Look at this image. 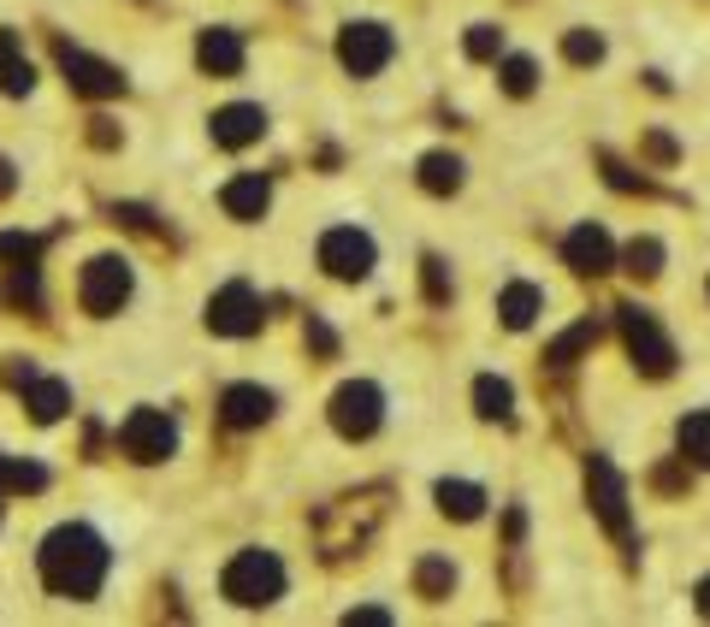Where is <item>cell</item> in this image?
<instances>
[{"label":"cell","instance_id":"obj_38","mask_svg":"<svg viewBox=\"0 0 710 627\" xmlns=\"http://www.w3.org/2000/svg\"><path fill=\"white\" fill-rule=\"evenodd\" d=\"M12 189H18V172H12V160L0 155V196H12Z\"/></svg>","mask_w":710,"mask_h":627},{"label":"cell","instance_id":"obj_20","mask_svg":"<svg viewBox=\"0 0 710 627\" xmlns=\"http://www.w3.org/2000/svg\"><path fill=\"white\" fill-rule=\"evenodd\" d=\"M30 84H36V65L24 60L18 36L0 30V89H7V95H30Z\"/></svg>","mask_w":710,"mask_h":627},{"label":"cell","instance_id":"obj_39","mask_svg":"<svg viewBox=\"0 0 710 627\" xmlns=\"http://www.w3.org/2000/svg\"><path fill=\"white\" fill-rule=\"evenodd\" d=\"M699 616H710V575L699 580Z\"/></svg>","mask_w":710,"mask_h":627},{"label":"cell","instance_id":"obj_36","mask_svg":"<svg viewBox=\"0 0 710 627\" xmlns=\"http://www.w3.org/2000/svg\"><path fill=\"white\" fill-rule=\"evenodd\" d=\"M308 344H314L320 356H332V349H338V337H332V325H326V320H314V314H308Z\"/></svg>","mask_w":710,"mask_h":627},{"label":"cell","instance_id":"obj_19","mask_svg":"<svg viewBox=\"0 0 710 627\" xmlns=\"http://www.w3.org/2000/svg\"><path fill=\"white\" fill-rule=\"evenodd\" d=\"M24 408H30V420H60L65 408H72V385H65V379H42L36 373L30 385H24Z\"/></svg>","mask_w":710,"mask_h":627},{"label":"cell","instance_id":"obj_16","mask_svg":"<svg viewBox=\"0 0 710 627\" xmlns=\"http://www.w3.org/2000/svg\"><path fill=\"white\" fill-rule=\"evenodd\" d=\"M539 308H545V291H539V284H527V279L503 284V296H498V320L509 325V332H527V325L539 320Z\"/></svg>","mask_w":710,"mask_h":627},{"label":"cell","instance_id":"obj_13","mask_svg":"<svg viewBox=\"0 0 710 627\" xmlns=\"http://www.w3.org/2000/svg\"><path fill=\"white\" fill-rule=\"evenodd\" d=\"M562 255H569V267L586 272V279H598V272L615 267V243H610L605 225H574L569 243H562Z\"/></svg>","mask_w":710,"mask_h":627},{"label":"cell","instance_id":"obj_18","mask_svg":"<svg viewBox=\"0 0 710 627\" xmlns=\"http://www.w3.org/2000/svg\"><path fill=\"white\" fill-rule=\"evenodd\" d=\"M225 213H232V220H261L266 213V201H273V189H266V179L261 172H244V179H232L225 184Z\"/></svg>","mask_w":710,"mask_h":627},{"label":"cell","instance_id":"obj_15","mask_svg":"<svg viewBox=\"0 0 710 627\" xmlns=\"http://www.w3.org/2000/svg\"><path fill=\"white\" fill-rule=\"evenodd\" d=\"M220 415H225V427H261L266 415H273V391H261V385H232L220 397Z\"/></svg>","mask_w":710,"mask_h":627},{"label":"cell","instance_id":"obj_9","mask_svg":"<svg viewBox=\"0 0 710 627\" xmlns=\"http://www.w3.org/2000/svg\"><path fill=\"white\" fill-rule=\"evenodd\" d=\"M586 497H593L598 521H605L615 539H627V485H622V474L610 468V456L586 462Z\"/></svg>","mask_w":710,"mask_h":627},{"label":"cell","instance_id":"obj_17","mask_svg":"<svg viewBox=\"0 0 710 627\" xmlns=\"http://www.w3.org/2000/svg\"><path fill=\"white\" fill-rule=\"evenodd\" d=\"M196 60H202V72H213V77H237L244 72V42H237L232 30H202Z\"/></svg>","mask_w":710,"mask_h":627},{"label":"cell","instance_id":"obj_28","mask_svg":"<svg viewBox=\"0 0 710 627\" xmlns=\"http://www.w3.org/2000/svg\"><path fill=\"white\" fill-rule=\"evenodd\" d=\"M7 296H12V303H30V308H42V279H36V261H18V267H12V279H7Z\"/></svg>","mask_w":710,"mask_h":627},{"label":"cell","instance_id":"obj_27","mask_svg":"<svg viewBox=\"0 0 710 627\" xmlns=\"http://www.w3.org/2000/svg\"><path fill=\"white\" fill-rule=\"evenodd\" d=\"M48 485V468H36V462H12L0 456V492H42Z\"/></svg>","mask_w":710,"mask_h":627},{"label":"cell","instance_id":"obj_37","mask_svg":"<svg viewBox=\"0 0 710 627\" xmlns=\"http://www.w3.org/2000/svg\"><path fill=\"white\" fill-rule=\"evenodd\" d=\"M646 155H651V160H663V167H669V160H675V143H669L663 131H651V136H646Z\"/></svg>","mask_w":710,"mask_h":627},{"label":"cell","instance_id":"obj_24","mask_svg":"<svg viewBox=\"0 0 710 627\" xmlns=\"http://www.w3.org/2000/svg\"><path fill=\"white\" fill-rule=\"evenodd\" d=\"M675 444H681V456H693L699 468H710V408H693V415L681 420Z\"/></svg>","mask_w":710,"mask_h":627},{"label":"cell","instance_id":"obj_8","mask_svg":"<svg viewBox=\"0 0 710 627\" xmlns=\"http://www.w3.org/2000/svg\"><path fill=\"white\" fill-rule=\"evenodd\" d=\"M320 267H326L332 279H368L373 272V237L356 225H332L326 237H320Z\"/></svg>","mask_w":710,"mask_h":627},{"label":"cell","instance_id":"obj_33","mask_svg":"<svg viewBox=\"0 0 710 627\" xmlns=\"http://www.w3.org/2000/svg\"><path fill=\"white\" fill-rule=\"evenodd\" d=\"M0 255H7L12 267H18V261H36V255H42V237H24V231H7V237H0Z\"/></svg>","mask_w":710,"mask_h":627},{"label":"cell","instance_id":"obj_12","mask_svg":"<svg viewBox=\"0 0 710 627\" xmlns=\"http://www.w3.org/2000/svg\"><path fill=\"white\" fill-rule=\"evenodd\" d=\"M332 521H344L350 533L338 539V556H350L361 551L373 533H379V521H385V492H368V497H344L338 509H332Z\"/></svg>","mask_w":710,"mask_h":627},{"label":"cell","instance_id":"obj_6","mask_svg":"<svg viewBox=\"0 0 710 627\" xmlns=\"http://www.w3.org/2000/svg\"><path fill=\"white\" fill-rule=\"evenodd\" d=\"M379 415H385V397L368 379H350V385H338V397H332V427H338L344 439H373V432H379Z\"/></svg>","mask_w":710,"mask_h":627},{"label":"cell","instance_id":"obj_30","mask_svg":"<svg viewBox=\"0 0 710 627\" xmlns=\"http://www.w3.org/2000/svg\"><path fill=\"white\" fill-rule=\"evenodd\" d=\"M562 53H569L574 65H598V60H605V36H593V30H569Z\"/></svg>","mask_w":710,"mask_h":627},{"label":"cell","instance_id":"obj_25","mask_svg":"<svg viewBox=\"0 0 710 627\" xmlns=\"http://www.w3.org/2000/svg\"><path fill=\"white\" fill-rule=\"evenodd\" d=\"M593 344H598V320H574L569 332H562L557 344L545 349V361H551V367H574V356H581V349H593Z\"/></svg>","mask_w":710,"mask_h":627},{"label":"cell","instance_id":"obj_2","mask_svg":"<svg viewBox=\"0 0 710 627\" xmlns=\"http://www.w3.org/2000/svg\"><path fill=\"white\" fill-rule=\"evenodd\" d=\"M225 598L232 604H273V598H285V563H278L273 551H237L232 568H225Z\"/></svg>","mask_w":710,"mask_h":627},{"label":"cell","instance_id":"obj_29","mask_svg":"<svg viewBox=\"0 0 710 627\" xmlns=\"http://www.w3.org/2000/svg\"><path fill=\"white\" fill-rule=\"evenodd\" d=\"M627 272H639V279L663 272V243L658 237H634V243H627Z\"/></svg>","mask_w":710,"mask_h":627},{"label":"cell","instance_id":"obj_10","mask_svg":"<svg viewBox=\"0 0 710 627\" xmlns=\"http://www.w3.org/2000/svg\"><path fill=\"white\" fill-rule=\"evenodd\" d=\"M397 53V42H391V30L385 24H350V30L338 36V60L350 65L356 77H373L385 60Z\"/></svg>","mask_w":710,"mask_h":627},{"label":"cell","instance_id":"obj_32","mask_svg":"<svg viewBox=\"0 0 710 627\" xmlns=\"http://www.w3.org/2000/svg\"><path fill=\"white\" fill-rule=\"evenodd\" d=\"M533 84H539V72H533V60H503V89L509 95H533Z\"/></svg>","mask_w":710,"mask_h":627},{"label":"cell","instance_id":"obj_14","mask_svg":"<svg viewBox=\"0 0 710 627\" xmlns=\"http://www.w3.org/2000/svg\"><path fill=\"white\" fill-rule=\"evenodd\" d=\"M261 131H266V113H261V107H249V101L213 113V143H220V148H249Z\"/></svg>","mask_w":710,"mask_h":627},{"label":"cell","instance_id":"obj_31","mask_svg":"<svg viewBox=\"0 0 710 627\" xmlns=\"http://www.w3.org/2000/svg\"><path fill=\"white\" fill-rule=\"evenodd\" d=\"M468 53H474V60H498L503 30H498V24H474V30H468Z\"/></svg>","mask_w":710,"mask_h":627},{"label":"cell","instance_id":"obj_26","mask_svg":"<svg viewBox=\"0 0 710 627\" xmlns=\"http://www.w3.org/2000/svg\"><path fill=\"white\" fill-rule=\"evenodd\" d=\"M421 184L433 189V196L462 189V160H457V155H426V160H421Z\"/></svg>","mask_w":710,"mask_h":627},{"label":"cell","instance_id":"obj_22","mask_svg":"<svg viewBox=\"0 0 710 627\" xmlns=\"http://www.w3.org/2000/svg\"><path fill=\"white\" fill-rule=\"evenodd\" d=\"M474 408L486 420H509V415H515V391H509L498 373H479L474 379Z\"/></svg>","mask_w":710,"mask_h":627},{"label":"cell","instance_id":"obj_11","mask_svg":"<svg viewBox=\"0 0 710 627\" xmlns=\"http://www.w3.org/2000/svg\"><path fill=\"white\" fill-rule=\"evenodd\" d=\"M53 53H60V72H65V84L72 89H84V95H119L125 89V77H119V65H107L96 60V53H84V48H72V42H53Z\"/></svg>","mask_w":710,"mask_h":627},{"label":"cell","instance_id":"obj_35","mask_svg":"<svg viewBox=\"0 0 710 627\" xmlns=\"http://www.w3.org/2000/svg\"><path fill=\"white\" fill-rule=\"evenodd\" d=\"M0 379H7V385H12V391H24V385H30V379H36V367H30V361H24V356H12L7 367H0Z\"/></svg>","mask_w":710,"mask_h":627},{"label":"cell","instance_id":"obj_5","mask_svg":"<svg viewBox=\"0 0 710 627\" xmlns=\"http://www.w3.org/2000/svg\"><path fill=\"white\" fill-rule=\"evenodd\" d=\"M77 296H84V308L89 314H119L125 308V296H130V261L125 255H96V261L84 267V284H77Z\"/></svg>","mask_w":710,"mask_h":627},{"label":"cell","instance_id":"obj_21","mask_svg":"<svg viewBox=\"0 0 710 627\" xmlns=\"http://www.w3.org/2000/svg\"><path fill=\"white\" fill-rule=\"evenodd\" d=\"M438 509L457 515V521H479L486 492H479V485H468V480H445V485H438Z\"/></svg>","mask_w":710,"mask_h":627},{"label":"cell","instance_id":"obj_34","mask_svg":"<svg viewBox=\"0 0 710 627\" xmlns=\"http://www.w3.org/2000/svg\"><path fill=\"white\" fill-rule=\"evenodd\" d=\"M426 296H433V303H450V279H445V261H438V255H426Z\"/></svg>","mask_w":710,"mask_h":627},{"label":"cell","instance_id":"obj_4","mask_svg":"<svg viewBox=\"0 0 710 627\" xmlns=\"http://www.w3.org/2000/svg\"><path fill=\"white\" fill-rule=\"evenodd\" d=\"M119 450H125L130 462H166L172 450H178V420H172L166 408H137V415L119 427Z\"/></svg>","mask_w":710,"mask_h":627},{"label":"cell","instance_id":"obj_23","mask_svg":"<svg viewBox=\"0 0 710 627\" xmlns=\"http://www.w3.org/2000/svg\"><path fill=\"white\" fill-rule=\"evenodd\" d=\"M450 586H457V568H450V556H421L414 563V592L421 598H450Z\"/></svg>","mask_w":710,"mask_h":627},{"label":"cell","instance_id":"obj_3","mask_svg":"<svg viewBox=\"0 0 710 627\" xmlns=\"http://www.w3.org/2000/svg\"><path fill=\"white\" fill-rule=\"evenodd\" d=\"M622 314V337H627V356H634L639 367H646L651 379H663L669 367H675V344L663 337V325H658V314L651 308H639V303H627V308H615Z\"/></svg>","mask_w":710,"mask_h":627},{"label":"cell","instance_id":"obj_1","mask_svg":"<svg viewBox=\"0 0 710 627\" xmlns=\"http://www.w3.org/2000/svg\"><path fill=\"white\" fill-rule=\"evenodd\" d=\"M107 563L113 556H107V544L89 527H53L42 544V580L60 598H96L107 580Z\"/></svg>","mask_w":710,"mask_h":627},{"label":"cell","instance_id":"obj_7","mask_svg":"<svg viewBox=\"0 0 710 627\" xmlns=\"http://www.w3.org/2000/svg\"><path fill=\"white\" fill-rule=\"evenodd\" d=\"M261 314H266V303L254 296V284L232 279L225 291H213V303H208V325H213L220 337H249L254 325H261Z\"/></svg>","mask_w":710,"mask_h":627}]
</instances>
